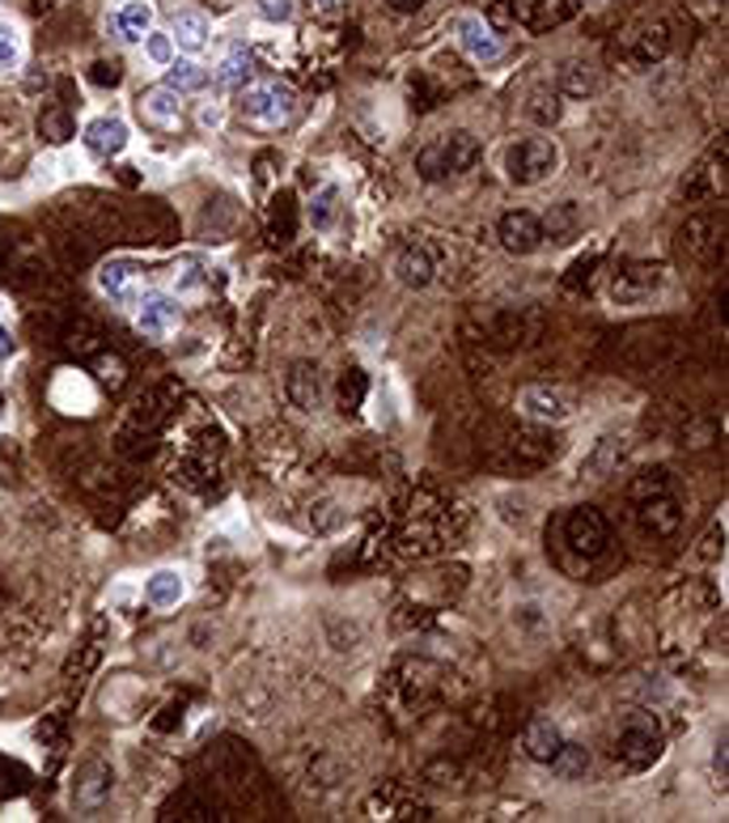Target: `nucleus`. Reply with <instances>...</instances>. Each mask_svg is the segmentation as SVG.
<instances>
[{
	"label": "nucleus",
	"mask_w": 729,
	"mask_h": 823,
	"mask_svg": "<svg viewBox=\"0 0 729 823\" xmlns=\"http://www.w3.org/2000/svg\"><path fill=\"white\" fill-rule=\"evenodd\" d=\"M628 496H632V505H636V522H641L645 535L666 539V535H675L678 531L683 510H678L675 484H671L666 471H645V475L628 489Z\"/></svg>",
	"instance_id": "1"
},
{
	"label": "nucleus",
	"mask_w": 729,
	"mask_h": 823,
	"mask_svg": "<svg viewBox=\"0 0 729 823\" xmlns=\"http://www.w3.org/2000/svg\"><path fill=\"white\" fill-rule=\"evenodd\" d=\"M480 153H484L480 137L467 132V128H454V132H441V137H432L429 145H420V153H416V174H420L425 183H441V179H450V174H467L471 165L480 162Z\"/></svg>",
	"instance_id": "2"
},
{
	"label": "nucleus",
	"mask_w": 729,
	"mask_h": 823,
	"mask_svg": "<svg viewBox=\"0 0 729 823\" xmlns=\"http://www.w3.org/2000/svg\"><path fill=\"white\" fill-rule=\"evenodd\" d=\"M238 115H243L246 128H255V132H280L298 115V94L280 82H255L243 89Z\"/></svg>",
	"instance_id": "3"
},
{
	"label": "nucleus",
	"mask_w": 729,
	"mask_h": 823,
	"mask_svg": "<svg viewBox=\"0 0 729 823\" xmlns=\"http://www.w3.org/2000/svg\"><path fill=\"white\" fill-rule=\"evenodd\" d=\"M560 170V145L551 137H522L505 149V179L514 188H535Z\"/></svg>",
	"instance_id": "4"
},
{
	"label": "nucleus",
	"mask_w": 729,
	"mask_h": 823,
	"mask_svg": "<svg viewBox=\"0 0 729 823\" xmlns=\"http://www.w3.org/2000/svg\"><path fill=\"white\" fill-rule=\"evenodd\" d=\"M662 747H666V735H662V722L653 714H632L623 717L620 735H615V760L623 769L641 772L648 765L662 760Z\"/></svg>",
	"instance_id": "5"
},
{
	"label": "nucleus",
	"mask_w": 729,
	"mask_h": 823,
	"mask_svg": "<svg viewBox=\"0 0 729 823\" xmlns=\"http://www.w3.org/2000/svg\"><path fill=\"white\" fill-rule=\"evenodd\" d=\"M565 544L577 556L594 560L611 544V522L602 519V510H594V505H577V510H568L565 519Z\"/></svg>",
	"instance_id": "6"
},
{
	"label": "nucleus",
	"mask_w": 729,
	"mask_h": 823,
	"mask_svg": "<svg viewBox=\"0 0 729 823\" xmlns=\"http://www.w3.org/2000/svg\"><path fill=\"white\" fill-rule=\"evenodd\" d=\"M517 408L530 420H543V425H565L577 412V395L568 386H526L517 395Z\"/></svg>",
	"instance_id": "7"
},
{
	"label": "nucleus",
	"mask_w": 729,
	"mask_h": 823,
	"mask_svg": "<svg viewBox=\"0 0 729 823\" xmlns=\"http://www.w3.org/2000/svg\"><path fill=\"white\" fill-rule=\"evenodd\" d=\"M132 306H136V328H140L144 340H170L179 331V319H183L179 298H170V293H144Z\"/></svg>",
	"instance_id": "8"
},
{
	"label": "nucleus",
	"mask_w": 729,
	"mask_h": 823,
	"mask_svg": "<svg viewBox=\"0 0 729 823\" xmlns=\"http://www.w3.org/2000/svg\"><path fill=\"white\" fill-rule=\"evenodd\" d=\"M454 39H459V47L475 64H496L501 60V52H505V43H501V34L487 26L484 18H475V13H459L454 18Z\"/></svg>",
	"instance_id": "9"
},
{
	"label": "nucleus",
	"mask_w": 729,
	"mask_h": 823,
	"mask_svg": "<svg viewBox=\"0 0 729 823\" xmlns=\"http://www.w3.org/2000/svg\"><path fill=\"white\" fill-rule=\"evenodd\" d=\"M110 794H115V769H110L107 760L89 756L82 769H77V777H73V806L77 811H98Z\"/></svg>",
	"instance_id": "10"
},
{
	"label": "nucleus",
	"mask_w": 729,
	"mask_h": 823,
	"mask_svg": "<svg viewBox=\"0 0 729 823\" xmlns=\"http://www.w3.org/2000/svg\"><path fill=\"white\" fill-rule=\"evenodd\" d=\"M496 238H501V247L510 250V255H522V259L535 255L547 243L543 221L535 213H526V209H514V213H505V217L496 221Z\"/></svg>",
	"instance_id": "11"
},
{
	"label": "nucleus",
	"mask_w": 729,
	"mask_h": 823,
	"mask_svg": "<svg viewBox=\"0 0 729 823\" xmlns=\"http://www.w3.org/2000/svg\"><path fill=\"white\" fill-rule=\"evenodd\" d=\"M136 110H140V119H144L149 128H158V132L183 128V94H174V89H165V85L144 89V94L136 98Z\"/></svg>",
	"instance_id": "12"
},
{
	"label": "nucleus",
	"mask_w": 729,
	"mask_h": 823,
	"mask_svg": "<svg viewBox=\"0 0 729 823\" xmlns=\"http://www.w3.org/2000/svg\"><path fill=\"white\" fill-rule=\"evenodd\" d=\"M662 289V268L657 264H632L611 280V302L615 306H641Z\"/></svg>",
	"instance_id": "13"
},
{
	"label": "nucleus",
	"mask_w": 729,
	"mask_h": 823,
	"mask_svg": "<svg viewBox=\"0 0 729 823\" xmlns=\"http://www.w3.org/2000/svg\"><path fill=\"white\" fill-rule=\"evenodd\" d=\"M285 395L298 412H319L323 408V370L314 361H293L289 378H285Z\"/></svg>",
	"instance_id": "14"
},
{
	"label": "nucleus",
	"mask_w": 729,
	"mask_h": 823,
	"mask_svg": "<svg viewBox=\"0 0 729 823\" xmlns=\"http://www.w3.org/2000/svg\"><path fill=\"white\" fill-rule=\"evenodd\" d=\"M128 124L119 119V115H98V119H89L82 128V140L85 149L94 153V158H119L124 149H128Z\"/></svg>",
	"instance_id": "15"
},
{
	"label": "nucleus",
	"mask_w": 729,
	"mask_h": 823,
	"mask_svg": "<svg viewBox=\"0 0 729 823\" xmlns=\"http://www.w3.org/2000/svg\"><path fill=\"white\" fill-rule=\"evenodd\" d=\"M136 280H140V272H136L132 259H107L103 268H98V289L107 293L115 306H132L140 293H136Z\"/></svg>",
	"instance_id": "16"
},
{
	"label": "nucleus",
	"mask_w": 729,
	"mask_h": 823,
	"mask_svg": "<svg viewBox=\"0 0 729 823\" xmlns=\"http://www.w3.org/2000/svg\"><path fill=\"white\" fill-rule=\"evenodd\" d=\"M395 276H399L404 289H429L432 276H437V259H432V250L425 247V243H411V247L395 259Z\"/></svg>",
	"instance_id": "17"
},
{
	"label": "nucleus",
	"mask_w": 729,
	"mask_h": 823,
	"mask_svg": "<svg viewBox=\"0 0 729 823\" xmlns=\"http://www.w3.org/2000/svg\"><path fill=\"white\" fill-rule=\"evenodd\" d=\"M560 747H565V735H560V726L547 722V717H535V722L526 726V735H522V751H526L535 765H551V760L560 756Z\"/></svg>",
	"instance_id": "18"
},
{
	"label": "nucleus",
	"mask_w": 729,
	"mask_h": 823,
	"mask_svg": "<svg viewBox=\"0 0 729 823\" xmlns=\"http://www.w3.org/2000/svg\"><path fill=\"white\" fill-rule=\"evenodd\" d=\"M208 34H213V26H208V18H204L200 9H183V13L174 18V26H170V39L179 43V52H187V55L204 52V47H208Z\"/></svg>",
	"instance_id": "19"
},
{
	"label": "nucleus",
	"mask_w": 729,
	"mask_h": 823,
	"mask_svg": "<svg viewBox=\"0 0 729 823\" xmlns=\"http://www.w3.org/2000/svg\"><path fill=\"white\" fill-rule=\"evenodd\" d=\"M110 26L119 30V39H128V43H140V39H144V34L153 30V4H149V0H124V4L115 9Z\"/></svg>",
	"instance_id": "20"
},
{
	"label": "nucleus",
	"mask_w": 729,
	"mask_h": 823,
	"mask_svg": "<svg viewBox=\"0 0 729 823\" xmlns=\"http://www.w3.org/2000/svg\"><path fill=\"white\" fill-rule=\"evenodd\" d=\"M628 459V441L623 438H602L586 455V463H581V475H590V480H607V475H615L620 471V463Z\"/></svg>",
	"instance_id": "21"
},
{
	"label": "nucleus",
	"mask_w": 729,
	"mask_h": 823,
	"mask_svg": "<svg viewBox=\"0 0 729 823\" xmlns=\"http://www.w3.org/2000/svg\"><path fill=\"white\" fill-rule=\"evenodd\" d=\"M165 89H174V94H204L208 89V68L204 64H195V60H170L165 64Z\"/></svg>",
	"instance_id": "22"
},
{
	"label": "nucleus",
	"mask_w": 729,
	"mask_h": 823,
	"mask_svg": "<svg viewBox=\"0 0 729 823\" xmlns=\"http://www.w3.org/2000/svg\"><path fill=\"white\" fill-rule=\"evenodd\" d=\"M250 77H255V64H250V52L246 47H234V52L225 55L221 64H216L213 73V85L225 94V89H246L250 85Z\"/></svg>",
	"instance_id": "23"
},
{
	"label": "nucleus",
	"mask_w": 729,
	"mask_h": 823,
	"mask_svg": "<svg viewBox=\"0 0 729 823\" xmlns=\"http://www.w3.org/2000/svg\"><path fill=\"white\" fill-rule=\"evenodd\" d=\"M183 595H187V586H183V574H179V569H158V574L144 581V599L158 607V611L179 607L183 603Z\"/></svg>",
	"instance_id": "24"
},
{
	"label": "nucleus",
	"mask_w": 729,
	"mask_h": 823,
	"mask_svg": "<svg viewBox=\"0 0 729 823\" xmlns=\"http://www.w3.org/2000/svg\"><path fill=\"white\" fill-rule=\"evenodd\" d=\"M598 89V77L590 64H581V60H568V64H560V85H556V94L560 98H590Z\"/></svg>",
	"instance_id": "25"
},
{
	"label": "nucleus",
	"mask_w": 729,
	"mask_h": 823,
	"mask_svg": "<svg viewBox=\"0 0 729 823\" xmlns=\"http://www.w3.org/2000/svg\"><path fill=\"white\" fill-rule=\"evenodd\" d=\"M335 221H340V188L326 183V188H319L314 200H310V225L326 234V229H335Z\"/></svg>",
	"instance_id": "26"
},
{
	"label": "nucleus",
	"mask_w": 729,
	"mask_h": 823,
	"mask_svg": "<svg viewBox=\"0 0 729 823\" xmlns=\"http://www.w3.org/2000/svg\"><path fill=\"white\" fill-rule=\"evenodd\" d=\"M551 769H556V777H560V781H577V777H586V772H590V751H586V747H577V742H565V747H560V756L551 760Z\"/></svg>",
	"instance_id": "27"
},
{
	"label": "nucleus",
	"mask_w": 729,
	"mask_h": 823,
	"mask_svg": "<svg viewBox=\"0 0 729 823\" xmlns=\"http://www.w3.org/2000/svg\"><path fill=\"white\" fill-rule=\"evenodd\" d=\"M526 115H530L539 128H551V124L560 119V94L547 89V85H539V89L530 94V103H526Z\"/></svg>",
	"instance_id": "28"
},
{
	"label": "nucleus",
	"mask_w": 729,
	"mask_h": 823,
	"mask_svg": "<svg viewBox=\"0 0 729 823\" xmlns=\"http://www.w3.org/2000/svg\"><path fill=\"white\" fill-rule=\"evenodd\" d=\"M22 55H26V47H22V30L13 26L9 18H0V73H13V68L22 64Z\"/></svg>",
	"instance_id": "29"
},
{
	"label": "nucleus",
	"mask_w": 729,
	"mask_h": 823,
	"mask_svg": "<svg viewBox=\"0 0 729 823\" xmlns=\"http://www.w3.org/2000/svg\"><path fill=\"white\" fill-rule=\"evenodd\" d=\"M39 132H43V140H52V145H64V140L73 137V119H68V110L43 107V115H39Z\"/></svg>",
	"instance_id": "30"
},
{
	"label": "nucleus",
	"mask_w": 729,
	"mask_h": 823,
	"mask_svg": "<svg viewBox=\"0 0 729 823\" xmlns=\"http://www.w3.org/2000/svg\"><path fill=\"white\" fill-rule=\"evenodd\" d=\"M89 370L103 378V386H110V391H119V386L128 383V365H124V357H115V353H98V357L89 361Z\"/></svg>",
	"instance_id": "31"
},
{
	"label": "nucleus",
	"mask_w": 729,
	"mask_h": 823,
	"mask_svg": "<svg viewBox=\"0 0 729 823\" xmlns=\"http://www.w3.org/2000/svg\"><path fill=\"white\" fill-rule=\"evenodd\" d=\"M645 39H641V47H636V60L641 64H653V60H662L666 55V47H671V39H666V30L662 26H648V30H641Z\"/></svg>",
	"instance_id": "32"
},
{
	"label": "nucleus",
	"mask_w": 729,
	"mask_h": 823,
	"mask_svg": "<svg viewBox=\"0 0 729 823\" xmlns=\"http://www.w3.org/2000/svg\"><path fill=\"white\" fill-rule=\"evenodd\" d=\"M140 43H144V55H149L158 68H165V64L174 60V39H170V34H162V30H149Z\"/></svg>",
	"instance_id": "33"
},
{
	"label": "nucleus",
	"mask_w": 729,
	"mask_h": 823,
	"mask_svg": "<svg viewBox=\"0 0 729 823\" xmlns=\"http://www.w3.org/2000/svg\"><path fill=\"white\" fill-rule=\"evenodd\" d=\"M344 522V510L335 505V501H319L314 510H310V526L319 531V535H326V531H335Z\"/></svg>",
	"instance_id": "34"
},
{
	"label": "nucleus",
	"mask_w": 729,
	"mask_h": 823,
	"mask_svg": "<svg viewBox=\"0 0 729 823\" xmlns=\"http://www.w3.org/2000/svg\"><path fill=\"white\" fill-rule=\"evenodd\" d=\"M255 9H259V18L264 22H293V13H298V0H255Z\"/></svg>",
	"instance_id": "35"
},
{
	"label": "nucleus",
	"mask_w": 729,
	"mask_h": 823,
	"mask_svg": "<svg viewBox=\"0 0 729 823\" xmlns=\"http://www.w3.org/2000/svg\"><path fill=\"white\" fill-rule=\"evenodd\" d=\"M22 785H26V769L0 756V802H4V798H13L18 790H22Z\"/></svg>",
	"instance_id": "36"
},
{
	"label": "nucleus",
	"mask_w": 729,
	"mask_h": 823,
	"mask_svg": "<svg viewBox=\"0 0 729 823\" xmlns=\"http://www.w3.org/2000/svg\"><path fill=\"white\" fill-rule=\"evenodd\" d=\"M89 82L103 85V89H115V85L124 82V68L115 60H98V64H89Z\"/></svg>",
	"instance_id": "37"
},
{
	"label": "nucleus",
	"mask_w": 729,
	"mask_h": 823,
	"mask_svg": "<svg viewBox=\"0 0 729 823\" xmlns=\"http://www.w3.org/2000/svg\"><path fill=\"white\" fill-rule=\"evenodd\" d=\"M200 124H204L208 132H221V128H225V107H221V103H204V110H200Z\"/></svg>",
	"instance_id": "38"
},
{
	"label": "nucleus",
	"mask_w": 729,
	"mask_h": 823,
	"mask_svg": "<svg viewBox=\"0 0 729 823\" xmlns=\"http://www.w3.org/2000/svg\"><path fill=\"white\" fill-rule=\"evenodd\" d=\"M547 0H514V18L517 22H535V13H539Z\"/></svg>",
	"instance_id": "39"
},
{
	"label": "nucleus",
	"mask_w": 729,
	"mask_h": 823,
	"mask_svg": "<svg viewBox=\"0 0 729 823\" xmlns=\"http://www.w3.org/2000/svg\"><path fill=\"white\" fill-rule=\"evenodd\" d=\"M726 756H729L726 735H721V739H717V751H712V772H717V781H721V785H726Z\"/></svg>",
	"instance_id": "40"
},
{
	"label": "nucleus",
	"mask_w": 729,
	"mask_h": 823,
	"mask_svg": "<svg viewBox=\"0 0 729 823\" xmlns=\"http://www.w3.org/2000/svg\"><path fill=\"white\" fill-rule=\"evenodd\" d=\"M13 353H18V340H13V331L0 323V361H9Z\"/></svg>",
	"instance_id": "41"
},
{
	"label": "nucleus",
	"mask_w": 729,
	"mask_h": 823,
	"mask_svg": "<svg viewBox=\"0 0 729 823\" xmlns=\"http://www.w3.org/2000/svg\"><path fill=\"white\" fill-rule=\"evenodd\" d=\"M386 4H390L395 13H420V9L429 4V0H386Z\"/></svg>",
	"instance_id": "42"
},
{
	"label": "nucleus",
	"mask_w": 729,
	"mask_h": 823,
	"mask_svg": "<svg viewBox=\"0 0 729 823\" xmlns=\"http://www.w3.org/2000/svg\"><path fill=\"white\" fill-rule=\"evenodd\" d=\"M195 285H200V272H195V268H187V272L179 276V289H183V293H187V289H195Z\"/></svg>",
	"instance_id": "43"
},
{
	"label": "nucleus",
	"mask_w": 729,
	"mask_h": 823,
	"mask_svg": "<svg viewBox=\"0 0 729 823\" xmlns=\"http://www.w3.org/2000/svg\"><path fill=\"white\" fill-rule=\"evenodd\" d=\"M319 4H323V9H335V4H340V0H319Z\"/></svg>",
	"instance_id": "44"
},
{
	"label": "nucleus",
	"mask_w": 729,
	"mask_h": 823,
	"mask_svg": "<svg viewBox=\"0 0 729 823\" xmlns=\"http://www.w3.org/2000/svg\"><path fill=\"white\" fill-rule=\"evenodd\" d=\"M0 408H4V391H0Z\"/></svg>",
	"instance_id": "45"
},
{
	"label": "nucleus",
	"mask_w": 729,
	"mask_h": 823,
	"mask_svg": "<svg viewBox=\"0 0 729 823\" xmlns=\"http://www.w3.org/2000/svg\"><path fill=\"white\" fill-rule=\"evenodd\" d=\"M0 4H4V0H0Z\"/></svg>",
	"instance_id": "46"
},
{
	"label": "nucleus",
	"mask_w": 729,
	"mask_h": 823,
	"mask_svg": "<svg viewBox=\"0 0 729 823\" xmlns=\"http://www.w3.org/2000/svg\"><path fill=\"white\" fill-rule=\"evenodd\" d=\"M0 306H4V302H0Z\"/></svg>",
	"instance_id": "47"
}]
</instances>
